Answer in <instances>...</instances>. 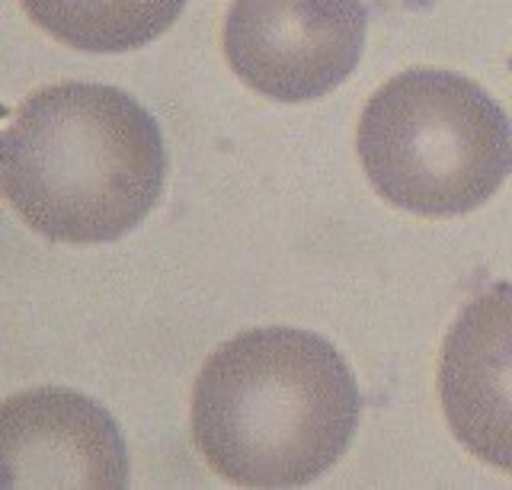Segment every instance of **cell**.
<instances>
[{
  "mask_svg": "<svg viewBox=\"0 0 512 490\" xmlns=\"http://www.w3.org/2000/svg\"><path fill=\"white\" fill-rule=\"evenodd\" d=\"M359 410V385L333 343L298 327H260L205 362L192 439L224 481L301 487L340 462Z\"/></svg>",
  "mask_w": 512,
  "mask_h": 490,
  "instance_id": "6da1fadb",
  "label": "cell"
},
{
  "mask_svg": "<svg viewBox=\"0 0 512 490\" xmlns=\"http://www.w3.org/2000/svg\"><path fill=\"white\" fill-rule=\"evenodd\" d=\"M164 183L167 148L157 122L119 87H45L7 125V199L48 241H119L148 218Z\"/></svg>",
  "mask_w": 512,
  "mask_h": 490,
  "instance_id": "7a4b0ae2",
  "label": "cell"
},
{
  "mask_svg": "<svg viewBox=\"0 0 512 490\" xmlns=\"http://www.w3.org/2000/svg\"><path fill=\"white\" fill-rule=\"evenodd\" d=\"M359 157L388 202L413 215L452 218L484 205L512 173V125L471 77L416 68L368 100Z\"/></svg>",
  "mask_w": 512,
  "mask_h": 490,
  "instance_id": "3957f363",
  "label": "cell"
},
{
  "mask_svg": "<svg viewBox=\"0 0 512 490\" xmlns=\"http://www.w3.org/2000/svg\"><path fill=\"white\" fill-rule=\"evenodd\" d=\"M365 29L362 0H234L224 55L250 90L301 103L324 97L356 71Z\"/></svg>",
  "mask_w": 512,
  "mask_h": 490,
  "instance_id": "277c9868",
  "label": "cell"
},
{
  "mask_svg": "<svg viewBox=\"0 0 512 490\" xmlns=\"http://www.w3.org/2000/svg\"><path fill=\"white\" fill-rule=\"evenodd\" d=\"M4 487H96L128 484V455L116 420L68 388L13 394L0 414Z\"/></svg>",
  "mask_w": 512,
  "mask_h": 490,
  "instance_id": "5b68a950",
  "label": "cell"
},
{
  "mask_svg": "<svg viewBox=\"0 0 512 490\" xmlns=\"http://www.w3.org/2000/svg\"><path fill=\"white\" fill-rule=\"evenodd\" d=\"M439 398L461 446L512 474V282L458 314L442 346Z\"/></svg>",
  "mask_w": 512,
  "mask_h": 490,
  "instance_id": "8992f818",
  "label": "cell"
},
{
  "mask_svg": "<svg viewBox=\"0 0 512 490\" xmlns=\"http://www.w3.org/2000/svg\"><path fill=\"white\" fill-rule=\"evenodd\" d=\"M32 23L80 52H132L160 39L186 0H20Z\"/></svg>",
  "mask_w": 512,
  "mask_h": 490,
  "instance_id": "52a82bcc",
  "label": "cell"
}]
</instances>
